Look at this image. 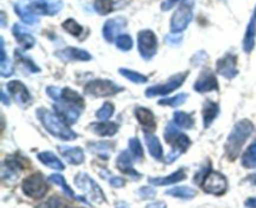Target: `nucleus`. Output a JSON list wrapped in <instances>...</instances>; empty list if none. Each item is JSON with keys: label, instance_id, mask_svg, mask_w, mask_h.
<instances>
[{"label": "nucleus", "instance_id": "nucleus-1", "mask_svg": "<svg viewBox=\"0 0 256 208\" xmlns=\"http://www.w3.org/2000/svg\"><path fill=\"white\" fill-rule=\"evenodd\" d=\"M36 115L46 131L56 139L62 141H72L78 137V135L69 127V124H66L56 112L49 111L46 109H38Z\"/></svg>", "mask_w": 256, "mask_h": 208}, {"label": "nucleus", "instance_id": "nucleus-2", "mask_svg": "<svg viewBox=\"0 0 256 208\" xmlns=\"http://www.w3.org/2000/svg\"><path fill=\"white\" fill-rule=\"evenodd\" d=\"M252 131H254V125L249 120H242L234 125L225 144V152L230 161H234L239 157L242 146L252 136Z\"/></svg>", "mask_w": 256, "mask_h": 208}, {"label": "nucleus", "instance_id": "nucleus-3", "mask_svg": "<svg viewBox=\"0 0 256 208\" xmlns=\"http://www.w3.org/2000/svg\"><path fill=\"white\" fill-rule=\"evenodd\" d=\"M192 9H194L192 0H182L170 20L172 34H180L189 26L190 21L192 20Z\"/></svg>", "mask_w": 256, "mask_h": 208}, {"label": "nucleus", "instance_id": "nucleus-4", "mask_svg": "<svg viewBox=\"0 0 256 208\" xmlns=\"http://www.w3.org/2000/svg\"><path fill=\"white\" fill-rule=\"evenodd\" d=\"M74 184L82 194L86 195L88 199L94 204H102L105 201V196L102 194V190L100 189L99 185L89 176V175L80 172L75 176Z\"/></svg>", "mask_w": 256, "mask_h": 208}, {"label": "nucleus", "instance_id": "nucleus-5", "mask_svg": "<svg viewBox=\"0 0 256 208\" xmlns=\"http://www.w3.org/2000/svg\"><path fill=\"white\" fill-rule=\"evenodd\" d=\"M22 190L25 196L30 197L32 200H40L46 195L48 184L44 180V177H42V175L36 172V174L28 176L22 181Z\"/></svg>", "mask_w": 256, "mask_h": 208}, {"label": "nucleus", "instance_id": "nucleus-6", "mask_svg": "<svg viewBox=\"0 0 256 208\" xmlns=\"http://www.w3.org/2000/svg\"><path fill=\"white\" fill-rule=\"evenodd\" d=\"M122 90V86L115 84L112 80H92L89 81L84 87L85 94L95 97H108L118 94Z\"/></svg>", "mask_w": 256, "mask_h": 208}, {"label": "nucleus", "instance_id": "nucleus-7", "mask_svg": "<svg viewBox=\"0 0 256 208\" xmlns=\"http://www.w3.org/2000/svg\"><path fill=\"white\" fill-rule=\"evenodd\" d=\"M202 189L206 194L220 196L224 195L228 190L226 177L216 171H209L202 181Z\"/></svg>", "mask_w": 256, "mask_h": 208}, {"label": "nucleus", "instance_id": "nucleus-8", "mask_svg": "<svg viewBox=\"0 0 256 208\" xmlns=\"http://www.w3.org/2000/svg\"><path fill=\"white\" fill-rule=\"evenodd\" d=\"M188 74L189 72H180V74H176L170 77L165 84L154 85L152 87H148L146 91H145V95H146V97H155L159 96V95L170 94V92L175 91V90L179 89L184 84V81L188 77Z\"/></svg>", "mask_w": 256, "mask_h": 208}, {"label": "nucleus", "instance_id": "nucleus-9", "mask_svg": "<svg viewBox=\"0 0 256 208\" xmlns=\"http://www.w3.org/2000/svg\"><path fill=\"white\" fill-rule=\"evenodd\" d=\"M138 47L142 59L150 60L155 56L158 50L156 35L152 30H142L138 34Z\"/></svg>", "mask_w": 256, "mask_h": 208}, {"label": "nucleus", "instance_id": "nucleus-10", "mask_svg": "<svg viewBox=\"0 0 256 208\" xmlns=\"http://www.w3.org/2000/svg\"><path fill=\"white\" fill-rule=\"evenodd\" d=\"M62 6H64L62 0H35L28 5V7L35 15H49V16L56 15L62 9Z\"/></svg>", "mask_w": 256, "mask_h": 208}, {"label": "nucleus", "instance_id": "nucleus-11", "mask_svg": "<svg viewBox=\"0 0 256 208\" xmlns=\"http://www.w3.org/2000/svg\"><path fill=\"white\" fill-rule=\"evenodd\" d=\"M6 87L9 90V94L12 95V99H14V101H16L18 105L25 107L32 102L29 90L26 89V86L22 82L18 81V80H12V81L8 82Z\"/></svg>", "mask_w": 256, "mask_h": 208}, {"label": "nucleus", "instance_id": "nucleus-12", "mask_svg": "<svg viewBox=\"0 0 256 208\" xmlns=\"http://www.w3.org/2000/svg\"><path fill=\"white\" fill-rule=\"evenodd\" d=\"M125 26H126V19L122 16H116L106 20V22L102 26V36L106 41H115L118 35L125 29Z\"/></svg>", "mask_w": 256, "mask_h": 208}, {"label": "nucleus", "instance_id": "nucleus-13", "mask_svg": "<svg viewBox=\"0 0 256 208\" xmlns=\"http://www.w3.org/2000/svg\"><path fill=\"white\" fill-rule=\"evenodd\" d=\"M190 144H192V142H190L189 137L185 134H182V132H180L176 137H174V139L169 142V145H172V151L169 152V155H168L166 159H165V162H166L168 165L172 164L178 157H180V155H182L188 149H189Z\"/></svg>", "mask_w": 256, "mask_h": 208}, {"label": "nucleus", "instance_id": "nucleus-14", "mask_svg": "<svg viewBox=\"0 0 256 208\" xmlns=\"http://www.w3.org/2000/svg\"><path fill=\"white\" fill-rule=\"evenodd\" d=\"M194 89L198 92H210L212 90H219V84L214 72L209 69L204 70L198 77Z\"/></svg>", "mask_w": 256, "mask_h": 208}, {"label": "nucleus", "instance_id": "nucleus-15", "mask_svg": "<svg viewBox=\"0 0 256 208\" xmlns=\"http://www.w3.org/2000/svg\"><path fill=\"white\" fill-rule=\"evenodd\" d=\"M216 71L225 79H234L238 75L236 56L232 54H226L224 57L218 60Z\"/></svg>", "mask_w": 256, "mask_h": 208}, {"label": "nucleus", "instance_id": "nucleus-16", "mask_svg": "<svg viewBox=\"0 0 256 208\" xmlns=\"http://www.w3.org/2000/svg\"><path fill=\"white\" fill-rule=\"evenodd\" d=\"M54 109L55 111H56V114L69 125L75 124V122L78 121V119H79L82 110L80 109V107L66 104V102H62V101H58L56 104L54 105Z\"/></svg>", "mask_w": 256, "mask_h": 208}, {"label": "nucleus", "instance_id": "nucleus-17", "mask_svg": "<svg viewBox=\"0 0 256 208\" xmlns=\"http://www.w3.org/2000/svg\"><path fill=\"white\" fill-rule=\"evenodd\" d=\"M12 35H14L18 44L22 46V50L32 49L35 45V37L32 36V32H30L26 27L22 26V25L14 24V26H12Z\"/></svg>", "mask_w": 256, "mask_h": 208}, {"label": "nucleus", "instance_id": "nucleus-18", "mask_svg": "<svg viewBox=\"0 0 256 208\" xmlns=\"http://www.w3.org/2000/svg\"><path fill=\"white\" fill-rule=\"evenodd\" d=\"M56 56L64 61H89L92 60V55L82 49L78 47H66L60 52H56Z\"/></svg>", "mask_w": 256, "mask_h": 208}, {"label": "nucleus", "instance_id": "nucleus-19", "mask_svg": "<svg viewBox=\"0 0 256 208\" xmlns=\"http://www.w3.org/2000/svg\"><path fill=\"white\" fill-rule=\"evenodd\" d=\"M130 155L132 154H129L128 151H122V154L118 156L116 166L120 171L124 172V174H126L128 176H130L132 179H134V180H138L142 177V175L138 174V172L134 170V167H132V156H130Z\"/></svg>", "mask_w": 256, "mask_h": 208}, {"label": "nucleus", "instance_id": "nucleus-20", "mask_svg": "<svg viewBox=\"0 0 256 208\" xmlns=\"http://www.w3.org/2000/svg\"><path fill=\"white\" fill-rule=\"evenodd\" d=\"M136 119L139 121V124L142 125V127L144 129L145 132H152L156 127V122H155V116L149 109H145V107H138L136 111Z\"/></svg>", "mask_w": 256, "mask_h": 208}, {"label": "nucleus", "instance_id": "nucleus-21", "mask_svg": "<svg viewBox=\"0 0 256 208\" xmlns=\"http://www.w3.org/2000/svg\"><path fill=\"white\" fill-rule=\"evenodd\" d=\"M90 130L94 132L98 136L102 137H112L114 135H116V132L119 131V125L116 122H94V124L90 125Z\"/></svg>", "mask_w": 256, "mask_h": 208}, {"label": "nucleus", "instance_id": "nucleus-22", "mask_svg": "<svg viewBox=\"0 0 256 208\" xmlns=\"http://www.w3.org/2000/svg\"><path fill=\"white\" fill-rule=\"evenodd\" d=\"M60 154L62 155L65 160L72 165H80L84 162L85 155L80 147H69V146H59Z\"/></svg>", "mask_w": 256, "mask_h": 208}, {"label": "nucleus", "instance_id": "nucleus-23", "mask_svg": "<svg viewBox=\"0 0 256 208\" xmlns=\"http://www.w3.org/2000/svg\"><path fill=\"white\" fill-rule=\"evenodd\" d=\"M186 179V174L184 170H178L174 174L166 177H150L149 184L152 186H168V185H174L180 181H184Z\"/></svg>", "mask_w": 256, "mask_h": 208}, {"label": "nucleus", "instance_id": "nucleus-24", "mask_svg": "<svg viewBox=\"0 0 256 208\" xmlns=\"http://www.w3.org/2000/svg\"><path fill=\"white\" fill-rule=\"evenodd\" d=\"M145 144H146L148 150H149V154L154 157L155 160L160 161L162 159V146L160 144L159 139H158L155 135H152V132H145L144 134Z\"/></svg>", "mask_w": 256, "mask_h": 208}, {"label": "nucleus", "instance_id": "nucleus-25", "mask_svg": "<svg viewBox=\"0 0 256 208\" xmlns=\"http://www.w3.org/2000/svg\"><path fill=\"white\" fill-rule=\"evenodd\" d=\"M219 105L215 104V102L206 100L202 105V120H204V126L209 127L212 124L216 116L219 115Z\"/></svg>", "mask_w": 256, "mask_h": 208}, {"label": "nucleus", "instance_id": "nucleus-26", "mask_svg": "<svg viewBox=\"0 0 256 208\" xmlns=\"http://www.w3.org/2000/svg\"><path fill=\"white\" fill-rule=\"evenodd\" d=\"M38 160L42 162V165H45L46 167H50L52 170H56V171H62L65 169L64 164L60 161V159H58L56 155L52 154V152L44 151L38 154Z\"/></svg>", "mask_w": 256, "mask_h": 208}, {"label": "nucleus", "instance_id": "nucleus-27", "mask_svg": "<svg viewBox=\"0 0 256 208\" xmlns=\"http://www.w3.org/2000/svg\"><path fill=\"white\" fill-rule=\"evenodd\" d=\"M255 39H256V17L254 16L250 20L249 25H248L246 32L244 36V42H242V47H244L245 52H252L255 46Z\"/></svg>", "mask_w": 256, "mask_h": 208}, {"label": "nucleus", "instance_id": "nucleus-28", "mask_svg": "<svg viewBox=\"0 0 256 208\" xmlns=\"http://www.w3.org/2000/svg\"><path fill=\"white\" fill-rule=\"evenodd\" d=\"M59 101L66 102V104H70V105H74V106L80 107V109H82V107H84V99H82V97L80 96L76 91L69 89V87H65V89H62V97H60Z\"/></svg>", "mask_w": 256, "mask_h": 208}, {"label": "nucleus", "instance_id": "nucleus-29", "mask_svg": "<svg viewBox=\"0 0 256 208\" xmlns=\"http://www.w3.org/2000/svg\"><path fill=\"white\" fill-rule=\"evenodd\" d=\"M14 9H15V12H16L18 16H19L20 19H22V21H24L25 24L36 25L38 21H39V19H38L36 15H35L34 12L29 9V7L25 6V5L15 4Z\"/></svg>", "mask_w": 256, "mask_h": 208}, {"label": "nucleus", "instance_id": "nucleus-30", "mask_svg": "<svg viewBox=\"0 0 256 208\" xmlns=\"http://www.w3.org/2000/svg\"><path fill=\"white\" fill-rule=\"evenodd\" d=\"M165 194L168 196L175 197V199H180V200H192L196 196V191L192 187L188 186H179V187H172V189L168 190Z\"/></svg>", "mask_w": 256, "mask_h": 208}, {"label": "nucleus", "instance_id": "nucleus-31", "mask_svg": "<svg viewBox=\"0 0 256 208\" xmlns=\"http://www.w3.org/2000/svg\"><path fill=\"white\" fill-rule=\"evenodd\" d=\"M174 124L178 127L190 130L194 127V119H192V116L190 114H186L184 111H176L174 114Z\"/></svg>", "mask_w": 256, "mask_h": 208}, {"label": "nucleus", "instance_id": "nucleus-32", "mask_svg": "<svg viewBox=\"0 0 256 208\" xmlns=\"http://www.w3.org/2000/svg\"><path fill=\"white\" fill-rule=\"evenodd\" d=\"M15 57H16L19 66L22 67V69H24L25 71L34 72V74H36V72L40 71L39 67L32 62V60L29 59L28 56H25L20 50H16V51H15Z\"/></svg>", "mask_w": 256, "mask_h": 208}, {"label": "nucleus", "instance_id": "nucleus-33", "mask_svg": "<svg viewBox=\"0 0 256 208\" xmlns=\"http://www.w3.org/2000/svg\"><path fill=\"white\" fill-rule=\"evenodd\" d=\"M242 164L246 169H256V140L244 152L242 157Z\"/></svg>", "mask_w": 256, "mask_h": 208}, {"label": "nucleus", "instance_id": "nucleus-34", "mask_svg": "<svg viewBox=\"0 0 256 208\" xmlns=\"http://www.w3.org/2000/svg\"><path fill=\"white\" fill-rule=\"evenodd\" d=\"M49 181L52 182V184H54V185H56V186H59L60 189L62 190V192H64V194L66 195V196L69 197V199H76V197H75L74 191H72V190L70 189V186L66 184V181H65V179L62 176V175H59V174L52 175V176L49 177Z\"/></svg>", "mask_w": 256, "mask_h": 208}, {"label": "nucleus", "instance_id": "nucleus-35", "mask_svg": "<svg viewBox=\"0 0 256 208\" xmlns=\"http://www.w3.org/2000/svg\"><path fill=\"white\" fill-rule=\"evenodd\" d=\"M112 147H114V145H110L108 144V142H96V144L89 145V149L92 150L94 154L102 157V159H108V157H109V154L110 151H112Z\"/></svg>", "mask_w": 256, "mask_h": 208}, {"label": "nucleus", "instance_id": "nucleus-36", "mask_svg": "<svg viewBox=\"0 0 256 208\" xmlns=\"http://www.w3.org/2000/svg\"><path fill=\"white\" fill-rule=\"evenodd\" d=\"M120 74L122 75L124 77H126L128 80H130L134 84H145L148 81V77L145 75L139 74V72L134 71V70H129V69H125V67H122L119 70Z\"/></svg>", "mask_w": 256, "mask_h": 208}, {"label": "nucleus", "instance_id": "nucleus-37", "mask_svg": "<svg viewBox=\"0 0 256 208\" xmlns=\"http://www.w3.org/2000/svg\"><path fill=\"white\" fill-rule=\"evenodd\" d=\"M188 100V94H179L174 97H170V99H162L160 100L158 104L162 105V106H170V107H178L180 105L184 104Z\"/></svg>", "mask_w": 256, "mask_h": 208}, {"label": "nucleus", "instance_id": "nucleus-38", "mask_svg": "<svg viewBox=\"0 0 256 208\" xmlns=\"http://www.w3.org/2000/svg\"><path fill=\"white\" fill-rule=\"evenodd\" d=\"M112 4H114L112 0H95L94 9L98 14L108 15L112 11Z\"/></svg>", "mask_w": 256, "mask_h": 208}, {"label": "nucleus", "instance_id": "nucleus-39", "mask_svg": "<svg viewBox=\"0 0 256 208\" xmlns=\"http://www.w3.org/2000/svg\"><path fill=\"white\" fill-rule=\"evenodd\" d=\"M62 29L66 30L69 34L74 35V36H80L82 32V26L74 19H68L62 22Z\"/></svg>", "mask_w": 256, "mask_h": 208}, {"label": "nucleus", "instance_id": "nucleus-40", "mask_svg": "<svg viewBox=\"0 0 256 208\" xmlns=\"http://www.w3.org/2000/svg\"><path fill=\"white\" fill-rule=\"evenodd\" d=\"M112 115H114V105L110 104V102H105L96 111V117L100 121H106Z\"/></svg>", "mask_w": 256, "mask_h": 208}, {"label": "nucleus", "instance_id": "nucleus-41", "mask_svg": "<svg viewBox=\"0 0 256 208\" xmlns=\"http://www.w3.org/2000/svg\"><path fill=\"white\" fill-rule=\"evenodd\" d=\"M129 150L132 156L134 157L135 160H142V156H144V152H142V146L140 144V141L135 137L129 140Z\"/></svg>", "mask_w": 256, "mask_h": 208}, {"label": "nucleus", "instance_id": "nucleus-42", "mask_svg": "<svg viewBox=\"0 0 256 208\" xmlns=\"http://www.w3.org/2000/svg\"><path fill=\"white\" fill-rule=\"evenodd\" d=\"M115 44H116L118 49H120L122 51H128V50H130L132 47V39L130 35L122 34L116 37Z\"/></svg>", "mask_w": 256, "mask_h": 208}, {"label": "nucleus", "instance_id": "nucleus-43", "mask_svg": "<svg viewBox=\"0 0 256 208\" xmlns=\"http://www.w3.org/2000/svg\"><path fill=\"white\" fill-rule=\"evenodd\" d=\"M38 208H66V204L60 197L52 196L48 201L42 202L40 206H38Z\"/></svg>", "mask_w": 256, "mask_h": 208}, {"label": "nucleus", "instance_id": "nucleus-44", "mask_svg": "<svg viewBox=\"0 0 256 208\" xmlns=\"http://www.w3.org/2000/svg\"><path fill=\"white\" fill-rule=\"evenodd\" d=\"M0 74L2 77H8L12 74V65L9 60L0 61Z\"/></svg>", "mask_w": 256, "mask_h": 208}, {"label": "nucleus", "instance_id": "nucleus-45", "mask_svg": "<svg viewBox=\"0 0 256 208\" xmlns=\"http://www.w3.org/2000/svg\"><path fill=\"white\" fill-rule=\"evenodd\" d=\"M62 89H60V87H56V86L46 87L48 96H49L50 99L54 100V101H59L60 97H62Z\"/></svg>", "mask_w": 256, "mask_h": 208}, {"label": "nucleus", "instance_id": "nucleus-46", "mask_svg": "<svg viewBox=\"0 0 256 208\" xmlns=\"http://www.w3.org/2000/svg\"><path fill=\"white\" fill-rule=\"evenodd\" d=\"M139 196L144 200H152L156 196V192H155V190L152 189V187L144 186L139 190Z\"/></svg>", "mask_w": 256, "mask_h": 208}, {"label": "nucleus", "instance_id": "nucleus-47", "mask_svg": "<svg viewBox=\"0 0 256 208\" xmlns=\"http://www.w3.org/2000/svg\"><path fill=\"white\" fill-rule=\"evenodd\" d=\"M108 175V182H109L110 186L115 187V189H120V187H124L125 186V181L122 179H120V177H116V176H112V175Z\"/></svg>", "mask_w": 256, "mask_h": 208}, {"label": "nucleus", "instance_id": "nucleus-48", "mask_svg": "<svg viewBox=\"0 0 256 208\" xmlns=\"http://www.w3.org/2000/svg\"><path fill=\"white\" fill-rule=\"evenodd\" d=\"M165 40H166V42L168 44H170V45H176V44H179L180 41H182V36H170V35H168L166 37H165Z\"/></svg>", "mask_w": 256, "mask_h": 208}, {"label": "nucleus", "instance_id": "nucleus-49", "mask_svg": "<svg viewBox=\"0 0 256 208\" xmlns=\"http://www.w3.org/2000/svg\"><path fill=\"white\" fill-rule=\"evenodd\" d=\"M145 208H166V204L165 202H152V204H149Z\"/></svg>", "mask_w": 256, "mask_h": 208}, {"label": "nucleus", "instance_id": "nucleus-50", "mask_svg": "<svg viewBox=\"0 0 256 208\" xmlns=\"http://www.w3.org/2000/svg\"><path fill=\"white\" fill-rule=\"evenodd\" d=\"M245 206L248 208H256V197L255 199H249L245 201Z\"/></svg>", "mask_w": 256, "mask_h": 208}, {"label": "nucleus", "instance_id": "nucleus-51", "mask_svg": "<svg viewBox=\"0 0 256 208\" xmlns=\"http://www.w3.org/2000/svg\"><path fill=\"white\" fill-rule=\"evenodd\" d=\"M115 208H132L129 206V205L126 204V202H122V201H119L115 204Z\"/></svg>", "mask_w": 256, "mask_h": 208}, {"label": "nucleus", "instance_id": "nucleus-52", "mask_svg": "<svg viewBox=\"0 0 256 208\" xmlns=\"http://www.w3.org/2000/svg\"><path fill=\"white\" fill-rule=\"evenodd\" d=\"M2 104H4V105H9L10 100L8 99V96H6V94H5V91H2Z\"/></svg>", "mask_w": 256, "mask_h": 208}, {"label": "nucleus", "instance_id": "nucleus-53", "mask_svg": "<svg viewBox=\"0 0 256 208\" xmlns=\"http://www.w3.org/2000/svg\"><path fill=\"white\" fill-rule=\"evenodd\" d=\"M249 180H250V182H252V184H254V185H256V174H254V175H252V176L249 177Z\"/></svg>", "mask_w": 256, "mask_h": 208}, {"label": "nucleus", "instance_id": "nucleus-54", "mask_svg": "<svg viewBox=\"0 0 256 208\" xmlns=\"http://www.w3.org/2000/svg\"><path fill=\"white\" fill-rule=\"evenodd\" d=\"M255 17H256V9H255Z\"/></svg>", "mask_w": 256, "mask_h": 208}]
</instances>
